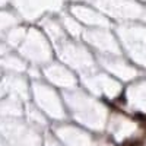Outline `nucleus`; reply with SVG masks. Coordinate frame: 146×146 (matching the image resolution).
Segmentation results:
<instances>
[{"label":"nucleus","instance_id":"f257e3e1","mask_svg":"<svg viewBox=\"0 0 146 146\" xmlns=\"http://www.w3.org/2000/svg\"><path fill=\"white\" fill-rule=\"evenodd\" d=\"M121 146H140V142H139V140H127V142H124Z\"/></svg>","mask_w":146,"mask_h":146}]
</instances>
